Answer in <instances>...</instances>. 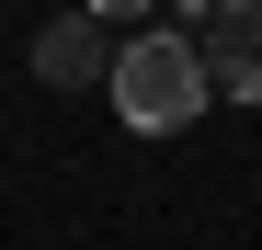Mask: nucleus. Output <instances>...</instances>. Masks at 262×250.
<instances>
[{"instance_id": "4", "label": "nucleus", "mask_w": 262, "mask_h": 250, "mask_svg": "<svg viewBox=\"0 0 262 250\" xmlns=\"http://www.w3.org/2000/svg\"><path fill=\"white\" fill-rule=\"evenodd\" d=\"M137 12H160V0H92V23H137Z\"/></svg>"}, {"instance_id": "1", "label": "nucleus", "mask_w": 262, "mask_h": 250, "mask_svg": "<svg viewBox=\"0 0 262 250\" xmlns=\"http://www.w3.org/2000/svg\"><path fill=\"white\" fill-rule=\"evenodd\" d=\"M103 91H114V114L137 125V137H183V125L205 114L194 34H183V23H148V34H125V46L103 57Z\"/></svg>"}, {"instance_id": "3", "label": "nucleus", "mask_w": 262, "mask_h": 250, "mask_svg": "<svg viewBox=\"0 0 262 250\" xmlns=\"http://www.w3.org/2000/svg\"><path fill=\"white\" fill-rule=\"evenodd\" d=\"M103 57H114V46H103V23H92V12H57L46 34H34V80H46V91H92Z\"/></svg>"}, {"instance_id": "2", "label": "nucleus", "mask_w": 262, "mask_h": 250, "mask_svg": "<svg viewBox=\"0 0 262 250\" xmlns=\"http://www.w3.org/2000/svg\"><path fill=\"white\" fill-rule=\"evenodd\" d=\"M171 23L194 34L205 103H262V0H183Z\"/></svg>"}]
</instances>
